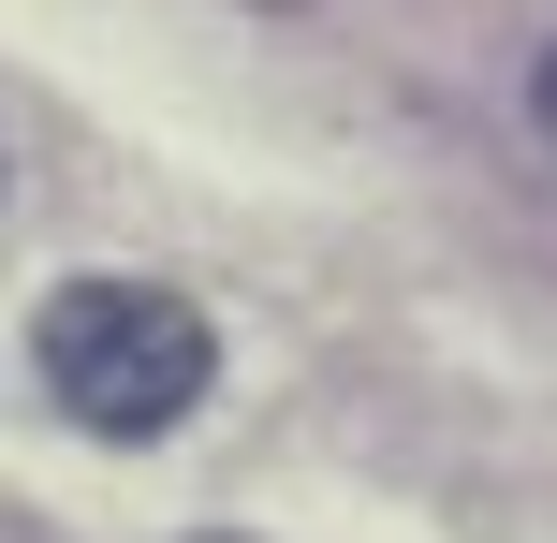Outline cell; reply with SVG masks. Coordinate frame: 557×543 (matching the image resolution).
Here are the masks:
<instances>
[{
	"mask_svg": "<svg viewBox=\"0 0 557 543\" xmlns=\"http://www.w3.org/2000/svg\"><path fill=\"white\" fill-rule=\"evenodd\" d=\"M29 353H45V397L74 411V427H103V441H162L176 411L221 382L206 309L162 294V280H59L45 323H29Z\"/></svg>",
	"mask_w": 557,
	"mask_h": 543,
	"instance_id": "6da1fadb",
	"label": "cell"
},
{
	"mask_svg": "<svg viewBox=\"0 0 557 543\" xmlns=\"http://www.w3.org/2000/svg\"><path fill=\"white\" fill-rule=\"evenodd\" d=\"M529 118H543V147H557V45H543V74H529Z\"/></svg>",
	"mask_w": 557,
	"mask_h": 543,
	"instance_id": "7a4b0ae2",
	"label": "cell"
}]
</instances>
